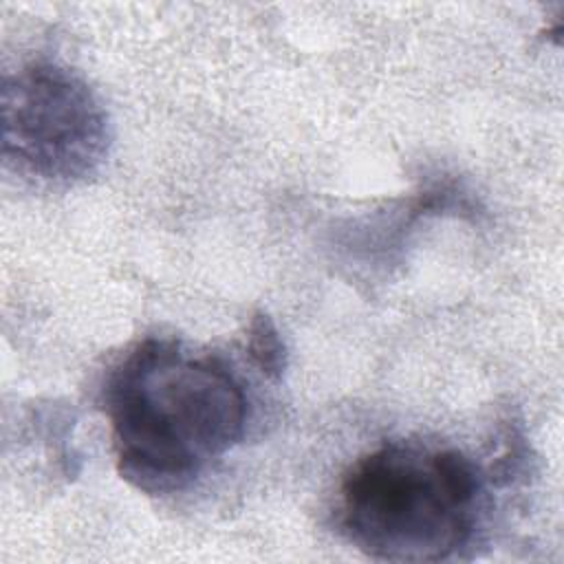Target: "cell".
I'll return each mask as SVG.
<instances>
[{
  "mask_svg": "<svg viewBox=\"0 0 564 564\" xmlns=\"http://www.w3.org/2000/svg\"><path fill=\"white\" fill-rule=\"evenodd\" d=\"M104 405L121 478L172 494L240 443L249 403L218 357L148 337L108 375Z\"/></svg>",
  "mask_w": 564,
  "mask_h": 564,
  "instance_id": "obj_1",
  "label": "cell"
},
{
  "mask_svg": "<svg viewBox=\"0 0 564 564\" xmlns=\"http://www.w3.org/2000/svg\"><path fill=\"white\" fill-rule=\"evenodd\" d=\"M482 509L478 465L456 447L388 441L344 474L337 524L386 562H443L463 551Z\"/></svg>",
  "mask_w": 564,
  "mask_h": 564,
  "instance_id": "obj_2",
  "label": "cell"
},
{
  "mask_svg": "<svg viewBox=\"0 0 564 564\" xmlns=\"http://www.w3.org/2000/svg\"><path fill=\"white\" fill-rule=\"evenodd\" d=\"M108 145V115L70 68L33 62L4 77L2 156L20 170L75 183L99 170Z\"/></svg>",
  "mask_w": 564,
  "mask_h": 564,
  "instance_id": "obj_3",
  "label": "cell"
},
{
  "mask_svg": "<svg viewBox=\"0 0 564 564\" xmlns=\"http://www.w3.org/2000/svg\"><path fill=\"white\" fill-rule=\"evenodd\" d=\"M247 333V350L251 361L269 379H280L286 370V348L273 319L267 313H256Z\"/></svg>",
  "mask_w": 564,
  "mask_h": 564,
  "instance_id": "obj_4",
  "label": "cell"
}]
</instances>
